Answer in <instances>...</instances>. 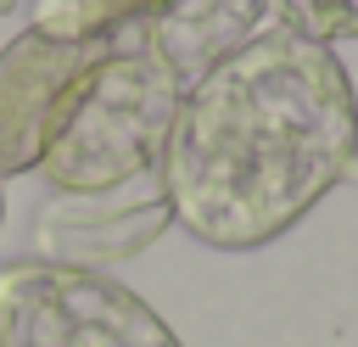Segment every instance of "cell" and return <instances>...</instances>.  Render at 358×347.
Listing matches in <instances>:
<instances>
[{
  "instance_id": "7a4b0ae2",
  "label": "cell",
  "mask_w": 358,
  "mask_h": 347,
  "mask_svg": "<svg viewBox=\"0 0 358 347\" xmlns=\"http://www.w3.org/2000/svg\"><path fill=\"white\" fill-rule=\"evenodd\" d=\"M185 84L162 67V56L145 45V28L112 34L106 56L84 78L73 112L62 118L39 174L56 196H112L129 179L151 174L168 140V123L179 112Z\"/></svg>"
},
{
  "instance_id": "3957f363",
  "label": "cell",
  "mask_w": 358,
  "mask_h": 347,
  "mask_svg": "<svg viewBox=\"0 0 358 347\" xmlns=\"http://www.w3.org/2000/svg\"><path fill=\"white\" fill-rule=\"evenodd\" d=\"M0 347H185L168 319L106 269L0 263Z\"/></svg>"
},
{
  "instance_id": "9c48e42d",
  "label": "cell",
  "mask_w": 358,
  "mask_h": 347,
  "mask_svg": "<svg viewBox=\"0 0 358 347\" xmlns=\"http://www.w3.org/2000/svg\"><path fill=\"white\" fill-rule=\"evenodd\" d=\"M11 6H17V0H0V11H11Z\"/></svg>"
},
{
  "instance_id": "277c9868",
  "label": "cell",
  "mask_w": 358,
  "mask_h": 347,
  "mask_svg": "<svg viewBox=\"0 0 358 347\" xmlns=\"http://www.w3.org/2000/svg\"><path fill=\"white\" fill-rule=\"evenodd\" d=\"M106 39H78L28 22L0 45V179H17L45 162L62 118L73 112L84 78L106 56Z\"/></svg>"
},
{
  "instance_id": "6da1fadb",
  "label": "cell",
  "mask_w": 358,
  "mask_h": 347,
  "mask_svg": "<svg viewBox=\"0 0 358 347\" xmlns=\"http://www.w3.org/2000/svg\"><path fill=\"white\" fill-rule=\"evenodd\" d=\"M358 157L352 78L330 45L291 22L185 84L157 157V190L179 229L218 252H252L313 213Z\"/></svg>"
},
{
  "instance_id": "52a82bcc",
  "label": "cell",
  "mask_w": 358,
  "mask_h": 347,
  "mask_svg": "<svg viewBox=\"0 0 358 347\" xmlns=\"http://www.w3.org/2000/svg\"><path fill=\"white\" fill-rule=\"evenodd\" d=\"M157 6L162 0H39L34 22L56 28V34H78V39H106V34L145 22Z\"/></svg>"
},
{
  "instance_id": "ba28073f",
  "label": "cell",
  "mask_w": 358,
  "mask_h": 347,
  "mask_svg": "<svg viewBox=\"0 0 358 347\" xmlns=\"http://www.w3.org/2000/svg\"><path fill=\"white\" fill-rule=\"evenodd\" d=\"M274 6H280V22H291L319 45L358 39V0H274Z\"/></svg>"
},
{
  "instance_id": "8992f818",
  "label": "cell",
  "mask_w": 358,
  "mask_h": 347,
  "mask_svg": "<svg viewBox=\"0 0 358 347\" xmlns=\"http://www.w3.org/2000/svg\"><path fill=\"white\" fill-rule=\"evenodd\" d=\"M274 0H162L140 28L145 45L179 84H196L229 50H241L257 28H268Z\"/></svg>"
},
{
  "instance_id": "5b68a950",
  "label": "cell",
  "mask_w": 358,
  "mask_h": 347,
  "mask_svg": "<svg viewBox=\"0 0 358 347\" xmlns=\"http://www.w3.org/2000/svg\"><path fill=\"white\" fill-rule=\"evenodd\" d=\"M173 224L162 190L145 201H112V196H50L34 218V257L67 263V269H112L134 252H145Z\"/></svg>"
}]
</instances>
